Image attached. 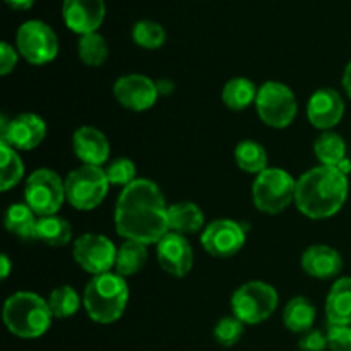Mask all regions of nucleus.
Listing matches in <instances>:
<instances>
[{
	"mask_svg": "<svg viewBox=\"0 0 351 351\" xmlns=\"http://www.w3.org/2000/svg\"><path fill=\"white\" fill-rule=\"evenodd\" d=\"M243 322L240 319L233 317H223L221 321H218V324L215 326V339L221 346H235L240 341V338L243 336Z\"/></svg>",
	"mask_w": 351,
	"mask_h": 351,
	"instance_id": "obj_33",
	"label": "nucleus"
},
{
	"mask_svg": "<svg viewBox=\"0 0 351 351\" xmlns=\"http://www.w3.org/2000/svg\"><path fill=\"white\" fill-rule=\"evenodd\" d=\"M314 153L322 167L339 168L346 161V143L339 134L328 130L317 137L314 144Z\"/></svg>",
	"mask_w": 351,
	"mask_h": 351,
	"instance_id": "obj_25",
	"label": "nucleus"
},
{
	"mask_svg": "<svg viewBox=\"0 0 351 351\" xmlns=\"http://www.w3.org/2000/svg\"><path fill=\"white\" fill-rule=\"evenodd\" d=\"M315 317H317L315 307L305 297H295L293 300L288 302L283 312L285 328L290 329L291 332H300V335L311 331Z\"/></svg>",
	"mask_w": 351,
	"mask_h": 351,
	"instance_id": "obj_22",
	"label": "nucleus"
},
{
	"mask_svg": "<svg viewBox=\"0 0 351 351\" xmlns=\"http://www.w3.org/2000/svg\"><path fill=\"white\" fill-rule=\"evenodd\" d=\"M0 154H2V160H0V189L7 192L10 187L21 182L24 175V165L16 149L7 146V144L0 143Z\"/></svg>",
	"mask_w": 351,
	"mask_h": 351,
	"instance_id": "obj_31",
	"label": "nucleus"
},
{
	"mask_svg": "<svg viewBox=\"0 0 351 351\" xmlns=\"http://www.w3.org/2000/svg\"><path fill=\"white\" fill-rule=\"evenodd\" d=\"M257 93L259 89L256 88L250 79L247 77H233L223 88V103L233 112H242L250 103H256Z\"/></svg>",
	"mask_w": 351,
	"mask_h": 351,
	"instance_id": "obj_26",
	"label": "nucleus"
},
{
	"mask_svg": "<svg viewBox=\"0 0 351 351\" xmlns=\"http://www.w3.org/2000/svg\"><path fill=\"white\" fill-rule=\"evenodd\" d=\"M105 0H64L62 17L65 26L74 33L84 34L98 33V27L105 21Z\"/></svg>",
	"mask_w": 351,
	"mask_h": 351,
	"instance_id": "obj_16",
	"label": "nucleus"
},
{
	"mask_svg": "<svg viewBox=\"0 0 351 351\" xmlns=\"http://www.w3.org/2000/svg\"><path fill=\"white\" fill-rule=\"evenodd\" d=\"M278 307V291L264 281H249L232 297V311L243 324H259L269 319Z\"/></svg>",
	"mask_w": 351,
	"mask_h": 351,
	"instance_id": "obj_7",
	"label": "nucleus"
},
{
	"mask_svg": "<svg viewBox=\"0 0 351 351\" xmlns=\"http://www.w3.org/2000/svg\"><path fill=\"white\" fill-rule=\"evenodd\" d=\"M158 93H160V95H170L171 91H173V84H171L170 81H161V82H158Z\"/></svg>",
	"mask_w": 351,
	"mask_h": 351,
	"instance_id": "obj_40",
	"label": "nucleus"
},
{
	"mask_svg": "<svg viewBox=\"0 0 351 351\" xmlns=\"http://www.w3.org/2000/svg\"><path fill=\"white\" fill-rule=\"evenodd\" d=\"M65 197L72 208L91 211L105 201L110 182L101 167L82 165L65 178Z\"/></svg>",
	"mask_w": 351,
	"mask_h": 351,
	"instance_id": "obj_5",
	"label": "nucleus"
},
{
	"mask_svg": "<svg viewBox=\"0 0 351 351\" xmlns=\"http://www.w3.org/2000/svg\"><path fill=\"white\" fill-rule=\"evenodd\" d=\"M115 228L125 240H136L144 245L158 243L170 233L165 195L154 182L137 178L120 192L115 206Z\"/></svg>",
	"mask_w": 351,
	"mask_h": 351,
	"instance_id": "obj_1",
	"label": "nucleus"
},
{
	"mask_svg": "<svg viewBox=\"0 0 351 351\" xmlns=\"http://www.w3.org/2000/svg\"><path fill=\"white\" fill-rule=\"evenodd\" d=\"M34 2H36V0H5L7 5H9L10 9H14V10H27V9H31Z\"/></svg>",
	"mask_w": 351,
	"mask_h": 351,
	"instance_id": "obj_38",
	"label": "nucleus"
},
{
	"mask_svg": "<svg viewBox=\"0 0 351 351\" xmlns=\"http://www.w3.org/2000/svg\"><path fill=\"white\" fill-rule=\"evenodd\" d=\"M75 263L86 273L98 276V274L110 273L117 261V249L110 239L99 233H84L79 237L72 250Z\"/></svg>",
	"mask_w": 351,
	"mask_h": 351,
	"instance_id": "obj_11",
	"label": "nucleus"
},
{
	"mask_svg": "<svg viewBox=\"0 0 351 351\" xmlns=\"http://www.w3.org/2000/svg\"><path fill=\"white\" fill-rule=\"evenodd\" d=\"M38 219L40 218H36L33 209L26 202H17L7 209L3 223H5V228L19 239L34 240L36 239Z\"/></svg>",
	"mask_w": 351,
	"mask_h": 351,
	"instance_id": "obj_23",
	"label": "nucleus"
},
{
	"mask_svg": "<svg viewBox=\"0 0 351 351\" xmlns=\"http://www.w3.org/2000/svg\"><path fill=\"white\" fill-rule=\"evenodd\" d=\"M345 115V101L336 89L324 88L315 91L307 103L308 122L321 130H331Z\"/></svg>",
	"mask_w": 351,
	"mask_h": 351,
	"instance_id": "obj_17",
	"label": "nucleus"
},
{
	"mask_svg": "<svg viewBox=\"0 0 351 351\" xmlns=\"http://www.w3.org/2000/svg\"><path fill=\"white\" fill-rule=\"evenodd\" d=\"M72 147L79 160L91 167H103L110 156V143L101 130L95 127H81L74 132Z\"/></svg>",
	"mask_w": 351,
	"mask_h": 351,
	"instance_id": "obj_18",
	"label": "nucleus"
},
{
	"mask_svg": "<svg viewBox=\"0 0 351 351\" xmlns=\"http://www.w3.org/2000/svg\"><path fill=\"white\" fill-rule=\"evenodd\" d=\"M132 40L134 43L139 45L146 50H156L161 48L167 41V31L160 23L151 19H143L134 24L132 27Z\"/></svg>",
	"mask_w": 351,
	"mask_h": 351,
	"instance_id": "obj_32",
	"label": "nucleus"
},
{
	"mask_svg": "<svg viewBox=\"0 0 351 351\" xmlns=\"http://www.w3.org/2000/svg\"><path fill=\"white\" fill-rule=\"evenodd\" d=\"M328 345L331 351H351V326H329Z\"/></svg>",
	"mask_w": 351,
	"mask_h": 351,
	"instance_id": "obj_35",
	"label": "nucleus"
},
{
	"mask_svg": "<svg viewBox=\"0 0 351 351\" xmlns=\"http://www.w3.org/2000/svg\"><path fill=\"white\" fill-rule=\"evenodd\" d=\"M343 88H345L346 95L351 98V62L346 65L345 69V74H343Z\"/></svg>",
	"mask_w": 351,
	"mask_h": 351,
	"instance_id": "obj_39",
	"label": "nucleus"
},
{
	"mask_svg": "<svg viewBox=\"0 0 351 351\" xmlns=\"http://www.w3.org/2000/svg\"><path fill=\"white\" fill-rule=\"evenodd\" d=\"M36 239L50 247H64L72 239V226L67 219L57 215L43 216L38 219Z\"/></svg>",
	"mask_w": 351,
	"mask_h": 351,
	"instance_id": "obj_27",
	"label": "nucleus"
},
{
	"mask_svg": "<svg viewBox=\"0 0 351 351\" xmlns=\"http://www.w3.org/2000/svg\"><path fill=\"white\" fill-rule=\"evenodd\" d=\"M0 143L19 151H31L43 143L47 136V123L34 113H21L5 122L2 119Z\"/></svg>",
	"mask_w": 351,
	"mask_h": 351,
	"instance_id": "obj_13",
	"label": "nucleus"
},
{
	"mask_svg": "<svg viewBox=\"0 0 351 351\" xmlns=\"http://www.w3.org/2000/svg\"><path fill=\"white\" fill-rule=\"evenodd\" d=\"M16 47L24 60L33 65H45L58 55V38L47 23L31 19L17 29Z\"/></svg>",
	"mask_w": 351,
	"mask_h": 351,
	"instance_id": "obj_10",
	"label": "nucleus"
},
{
	"mask_svg": "<svg viewBox=\"0 0 351 351\" xmlns=\"http://www.w3.org/2000/svg\"><path fill=\"white\" fill-rule=\"evenodd\" d=\"M245 226L233 219H216L209 223L201 235V243L208 254L218 259L233 257L245 245Z\"/></svg>",
	"mask_w": 351,
	"mask_h": 351,
	"instance_id": "obj_12",
	"label": "nucleus"
},
{
	"mask_svg": "<svg viewBox=\"0 0 351 351\" xmlns=\"http://www.w3.org/2000/svg\"><path fill=\"white\" fill-rule=\"evenodd\" d=\"M350 184L345 171L332 167H315L297 180L295 204L311 219H326L339 213L348 197Z\"/></svg>",
	"mask_w": 351,
	"mask_h": 351,
	"instance_id": "obj_2",
	"label": "nucleus"
},
{
	"mask_svg": "<svg viewBox=\"0 0 351 351\" xmlns=\"http://www.w3.org/2000/svg\"><path fill=\"white\" fill-rule=\"evenodd\" d=\"M106 178H108L110 185H123V189L127 185H130L132 182H136V165L132 163V160L129 158H119V160H113L108 167L105 168Z\"/></svg>",
	"mask_w": 351,
	"mask_h": 351,
	"instance_id": "obj_34",
	"label": "nucleus"
},
{
	"mask_svg": "<svg viewBox=\"0 0 351 351\" xmlns=\"http://www.w3.org/2000/svg\"><path fill=\"white\" fill-rule=\"evenodd\" d=\"M298 348L302 351H324L326 348H329L328 335L311 329V331L302 335L300 341H298Z\"/></svg>",
	"mask_w": 351,
	"mask_h": 351,
	"instance_id": "obj_36",
	"label": "nucleus"
},
{
	"mask_svg": "<svg viewBox=\"0 0 351 351\" xmlns=\"http://www.w3.org/2000/svg\"><path fill=\"white\" fill-rule=\"evenodd\" d=\"M0 261H2V280H7V276H9V273H10V261L5 254H3L2 259Z\"/></svg>",
	"mask_w": 351,
	"mask_h": 351,
	"instance_id": "obj_41",
	"label": "nucleus"
},
{
	"mask_svg": "<svg viewBox=\"0 0 351 351\" xmlns=\"http://www.w3.org/2000/svg\"><path fill=\"white\" fill-rule=\"evenodd\" d=\"M168 226L178 235H191L201 232L204 226V215L194 202H177L168 206Z\"/></svg>",
	"mask_w": 351,
	"mask_h": 351,
	"instance_id": "obj_21",
	"label": "nucleus"
},
{
	"mask_svg": "<svg viewBox=\"0 0 351 351\" xmlns=\"http://www.w3.org/2000/svg\"><path fill=\"white\" fill-rule=\"evenodd\" d=\"M329 326H351V278H341L332 285L326 300Z\"/></svg>",
	"mask_w": 351,
	"mask_h": 351,
	"instance_id": "obj_20",
	"label": "nucleus"
},
{
	"mask_svg": "<svg viewBox=\"0 0 351 351\" xmlns=\"http://www.w3.org/2000/svg\"><path fill=\"white\" fill-rule=\"evenodd\" d=\"M17 57H19V51L14 50L12 45H9L7 41H2L0 43V74H10L16 69Z\"/></svg>",
	"mask_w": 351,
	"mask_h": 351,
	"instance_id": "obj_37",
	"label": "nucleus"
},
{
	"mask_svg": "<svg viewBox=\"0 0 351 351\" xmlns=\"http://www.w3.org/2000/svg\"><path fill=\"white\" fill-rule=\"evenodd\" d=\"M156 245L158 263L165 273L175 278H184L191 273L194 266V250L184 235L170 232Z\"/></svg>",
	"mask_w": 351,
	"mask_h": 351,
	"instance_id": "obj_15",
	"label": "nucleus"
},
{
	"mask_svg": "<svg viewBox=\"0 0 351 351\" xmlns=\"http://www.w3.org/2000/svg\"><path fill=\"white\" fill-rule=\"evenodd\" d=\"M147 263V245L136 242V240H125L117 249L115 269L117 274L122 278L134 276L139 273Z\"/></svg>",
	"mask_w": 351,
	"mask_h": 351,
	"instance_id": "obj_24",
	"label": "nucleus"
},
{
	"mask_svg": "<svg viewBox=\"0 0 351 351\" xmlns=\"http://www.w3.org/2000/svg\"><path fill=\"white\" fill-rule=\"evenodd\" d=\"M302 267L308 276L329 280L341 273L343 259L332 247L312 245L302 256Z\"/></svg>",
	"mask_w": 351,
	"mask_h": 351,
	"instance_id": "obj_19",
	"label": "nucleus"
},
{
	"mask_svg": "<svg viewBox=\"0 0 351 351\" xmlns=\"http://www.w3.org/2000/svg\"><path fill=\"white\" fill-rule=\"evenodd\" d=\"M129 302L125 278L117 273L93 276L84 290L82 304L89 317L98 324H112L123 315Z\"/></svg>",
	"mask_w": 351,
	"mask_h": 351,
	"instance_id": "obj_3",
	"label": "nucleus"
},
{
	"mask_svg": "<svg viewBox=\"0 0 351 351\" xmlns=\"http://www.w3.org/2000/svg\"><path fill=\"white\" fill-rule=\"evenodd\" d=\"M297 180L281 168H266L252 185L254 204L259 211L278 215L295 201Z\"/></svg>",
	"mask_w": 351,
	"mask_h": 351,
	"instance_id": "obj_6",
	"label": "nucleus"
},
{
	"mask_svg": "<svg viewBox=\"0 0 351 351\" xmlns=\"http://www.w3.org/2000/svg\"><path fill=\"white\" fill-rule=\"evenodd\" d=\"M77 53L88 67H101L108 60V43L99 33H89L79 38Z\"/></svg>",
	"mask_w": 351,
	"mask_h": 351,
	"instance_id": "obj_28",
	"label": "nucleus"
},
{
	"mask_svg": "<svg viewBox=\"0 0 351 351\" xmlns=\"http://www.w3.org/2000/svg\"><path fill=\"white\" fill-rule=\"evenodd\" d=\"M24 199H26V204L33 209L34 215L40 218L57 215L64 201H67L65 182L53 170L40 168L27 177Z\"/></svg>",
	"mask_w": 351,
	"mask_h": 351,
	"instance_id": "obj_9",
	"label": "nucleus"
},
{
	"mask_svg": "<svg viewBox=\"0 0 351 351\" xmlns=\"http://www.w3.org/2000/svg\"><path fill=\"white\" fill-rule=\"evenodd\" d=\"M237 165L247 173H263L267 168V153L256 141H242L235 149Z\"/></svg>",
	"mask_w": 351,
	"mask_h": 351,
	"instance_id": "obj_29",
	"label": "nucleus"
},
{
	"mask_svg": "<svg viewBox=\"0 0 351 351\" xmlns=\"http://www.w3.org/2000/svg\"><path fill=\"white\" fill-rule=\"evenodd\" d=\"M113 95L123 108L130 112H146L154 106L158 96L156 82L141 74H129L119 77L113 86Z\"/></svg>",
	"mask_w": 351,
	"mask_h": 351,
	"instance_id": "obj_14",
	"label": "nucleus"
},
{
	"mask_svg": "<svg viewBox=\"0 0 351 351\" xmlns=\"http://www.w3.org/2000/svg\"><path fill=\"white\" fill-rule=\"evenodd\" d=\"M51 317L48 302L29 291L14 293L3 305V322L17 338H40L50 328Z\"/></svg>",
	"mask_w": 351,
	"mask_h": 351,
	"instance_id": "obj_4",
	"label": "nucleus"
},
{
	"mask_svg": "<svg viewBox=\"0 0 351 351\" xmlns=\"http://www.w3.org/2000/svg\"><path fill=\"white\" fill-rule=\"evenodd\" d=\"M257 115L273 129H285L297 117V98L287 84L267 81L259 88L256 98Z\"/></svg>",
	"mask_w": 351,
	"mask_h": 351,
	"instance_id": "obj_8",
	"label": "nucleus"
},
{
	"mask_svg": "<svg viewBox=\"0 0 351 351\" xmlns=\"http://www.w3.org/2000/svg\"><path fill=\"white\" fill-rule=\"evenodd\" d=\"M48 307L53 317L57 319H67L77 314L79 307H81V297L77 291L69 285L55 288L48 297Z\"/></svg>",
	"mask_w": 351,
	"mask_h": 351,
	"instance_id": "obj_30",
	"label": "nucleus"
}]
</instances>
